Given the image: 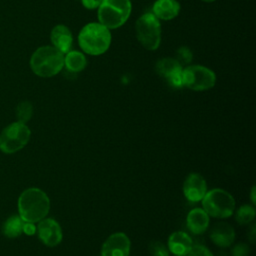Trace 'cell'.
Listing matches in <instances>:
<instances>
[{
	"label": "cell",
	"instance_id": "6da1fadb",
	"mask_svg": "<svg viewBox=\"0 0 256 256\" xmlns=\"http://www.w3.org/2000/svg\"><path fill=\"white\" fill-rule=\"evenodd\" d=\"M17 206L19 216L24 222L36 223L47 216L50 200L43 190L31 187L20 194Z\"/></svg>",
	"mask_w": 256,
	"mask_h": 256
},
{
	"label": "cell",
	"instance_id": "7a4b0ae2",
	"mask_svg": "<svg viewBox=\"0 0 256 256\" xmlns=\"http://www.w3.org/2000/svg\"><path fill=\"white\" fill-rule=\"evenodd\" d=\"M78 44L86 54L98 56L105 53L110 47L111 33L99 22H91L80 30Z\"/></svg>",
	"mask_w": 256,
	"mask_h": 256
},
{
	"label": "cell",
	"instance_id": "3957f363",
	"mask_svg": "<svg viewBox=\"0 0 256 256\" xmlns=\"http://www.w3.org/2000/svg\"><path fill=\"white\" fill-rule=\"evenodd\" d=\"M30 67L37 76L44 78L55 76L64 67V55L53 46H41L32 54Z\"/></svg>",
	"mask_w": 256,
	"mask_h": 256
},
{
	"label": "cell",
	"instance_id": "277c9868",
	"mask_svg": "<svg viewBox=\"0 0 256 256\" xmlns=\"http://www.w3.org/2000/svg\"><path fill=\"white\" fill-rule=\"evenodd\" d=\"M131 9L130 0H102L97 13L99 23L109 30L119 28L128 20Z\"/></svg>",
	"mask_w": 256,
	"mask_h": 256
},
{
	"label": "cell",
	"instance_id": "5b68a950",
	"mask_svg": "<svg viewBox=\"0 0 256 256\" xmlns=\"http://www.w3.org/2000/svg\"><path fill=\"white\" fill-rule=\"evenodd\" d=\"M202 205L208 216L222 219L230 217L233 214L235 200L230 193L217 188L206 192L202 199Z\"/></svg>",
	"mask_w": 256,
	"mask_h": 256
},
{
	"label": "cell",
	"instance_id": "8992f818",
	"mask_svg": "<svg viewBox=\"0 0 256 256\" xmlns=\"http://www.w3.org/2000/svg\"><path fill=\"white\" fill-rule=\"evenodd\" d=\"M136 37L147 50H156L161 42V25L159 19L151 12L141 15L135 24Z\"/></svg>",
	"mask_w": 256,
	"mask_h": 256
},
{
	"label": "cell",
	"instance_id": "52a82bcc",
	"mask_svg": "<svg viewBox=\"0 0 256 256\" xmlns=\"http://www.w3.org/2000/svg\"><path fill=\"white\" fill-rule=\"evenodd\" d=\"M30 128L16 121L7 125L0 134V150L5 154H13L23 149L30 140Z\"/></svg>",
	"mask_w": 256,
	"mask_h": 256
},
{
	"label": "cell",
	"instance_id": "ba28073f",
	"mask_svg": "<svg viewBox=\"0 0 256 256\" xmlns=\"http://www.w3.org/2000/svg\"><path fill=\"white\" fill-rule=\"evenodd\" d=\"M183 86L194 91L211 89L216 83L215 73L202 65H188L182 69Z\"/></svg>",
	"mask_w": 256,
	"mask_h": 256
},
{
	"label": "cell",
	"instance_id": "9c48e42d",
	"mask_svg": "<svg viewBox=\"0 0 256 256\" xmlns=\"http://www.w3.org/2000/svg\"><path fill=\"white\" fill-rule=\"evenodd\" d=\"M36 231L39 239L48 247H55L62 241V229L59 223L52 218L40 220Z\"/></svg>",
	"mask_w": 256,
	"mask_h": 256
},
{
	"label": "cell",
	"instance_id": "30bf717a",
	"mask_svg": "<svg viewBox=\"0 0 256 256\" xmlns=\"http://www.w3.org/2000/svg\"><path fill=\"white\" fill-rule=\"evenodd\" d=\"M131 242L122 232L111 234L102 245L101 256H129Z\"/></svg>",
	"mask_w": 256,
	"mask_h": 256
},
{
	"label": "cell",
	"instance_id": "8fae6325",
	"mask_svg": "<svg viewBox=\"0 0 256 256\" xmlns=\"http://www.w3.org/2000/svg\"><path fill=\"white\" fill-rule=\"evenodd\" d=\"M183 192L190 202H199L207 192L205 179L197 173H191L187 176L183 184Z\"/></svg>",
	"mask_w": 256,
	"mask_h": 256
},
{
	"label": "cell",
	"instance_id": "7c38bea8",
	"mask_svg": "<svg viewBox=\"0 0 256 256\" xmlns=\"http://www.w3.org/2000/svg\"><path fill=\"white\" fill-rule=\"evenodd\" d=\"M50 39L52 42V46L63 54L70 51L73 43L71 31L67 26L63 24H59L53 27L50 34Z\"/></svg>",
	"mask_w": 256,
	"mask_h": 256
},
{
	"label": "cell",
	"instance_id": "4fadbf2b",
	"mask_svg": "<svg viewBox=\"0 0 256 256\" xmlns=\"http://www.w3.org/2000/svg\"><path fill=\"white\" fill-rule=\"evenodd\" d=\"M210 238L217 246L228 247L235 238V232L233 228L225 222L216 223L210 231Z\"/></svg>",
	"mask_w": 256,
	"mask_h": 256
},
{
	"label": "cell",
	"instance_id": "5bb4252c",
	"mask_svg": "<svg viewBox=\"0 0 256 256\" xmlns=\"http://www.w3.org/2000/svg\"><path fill=\"white\" fill-rule=\"evenodd\" d=\"M192 246V239L183 231H176L169 236L168 250L176 256H186Z\"/></svg>",
	"mask_w": 256,
	"mask_h": 256
},
{
	"label": "cell",
	"instance_id": "9a60e30c",
	"mask_svg": "<svg viewBox=\"0 0 256 256\" xmlns=\"http://www.w3.org/2000/svg\"><path fill=\"white\" fill-rule=\"evenodd\" d=\"M180 4L177 0H156L152 7V13L160 20H171L178 16Z\"/></svg>",
	"mask_w": 256,
	"mask_h": 256
},
{
	"label": "cell",
	"instance_id": "2e32d148",
	"mask_svg": "<svg viewBox=\"0 0 256 256\" xmlns=\"http://www.w3.org/2000/svg\"><path fill=\"white\" fill-rule=\"evenodd\" d=\"M209 226V216L201 208L192 209L187 215V227L194 234L204 233Z\"/></svg>",
	"mask_w": 256,
	"mask_h": 256
},
{
	"label": "cell",
	"instance_id": "e0dca14e",
	"mask_svg": "<svg viewBox=\"0 0 256 256\" xmlns=\"http://www.w3.org/2000/svg\"><path fill=\"white\" fill-rule=\"evenodd\" d=\"M182 65L178 62L176 58H162L157 61L155 70L158 75L163 77L164 79H168L174 75H178L182 73Z\"/></svg>",
	"mask_w": 256,
	"mask_h": 256
},
{
	"label": "cell",
	"instance_id": "ac0fdd59",
	"mask_svg": "<svg viewBox=\"0 0 256 256\" xmlns=\"http://www.w3.org/2000/svg\"><path fill=\"white\" fill-rule=\"evenodd\" d=\"M87 65V59L85 55L76 50H72L66 53L64 57V66L70 73L81 72Z\"/></svg>",
	"mask_w": 256,
	"mask_h": 256
},
{
	"label": "cell",
	"instance_id": "d6986e66",
	"mask_svg": "<svg viewBox=\"0 0 256 256\" xmlns=\"http://www.w3.org/2000/svg\"><path fill=\"white\" fill-rule=\"evenodd\" d=\"M24 221L19 215H13L6 219L2 226L3 234L8 238H16L23 233Z\"/></svg>",
	"mask_w": 256,
	"mask_h": 256
},
{
	"label": "cell",
	"instance_id": "ffe728a7",
	"mask_svg": "<svg viewBox=\"0 0 256 256\" xmlns=\"http://www.w3.org/2000/svg\"><path fill=\"white\" fill-rule=\"evenodd\" d=\"M33 115V106L29 101H22L18 104L16 108L17 121L22 123H27Z\"/></svg>",
	"mask_w": 256,
	"mask_h": 256
},
{
	"label": "cell",
	"instance_id": "44dd1931",
	"mask_svg": "<svg viewBox=\"0 0 256 256\" xmlns=\"http://www.w3.org/2000/svg\"><path fill=\"white\" fill-rule=\"evenodd\" d=\"M254 217H255V209L250 205L241 206L237 210L235 215L236 221L242 225L250 223L254 219Z\"/></svg>",
	"mask_w": 256,
	"mask_h": 256
},
{
	"label": "cell",
	"instance_id": "7402d4cb",
	"mask_svg": "<svg viewBox=\"0 0 256 256\" xmlns=\"http://www.w3.org/2000/svg\"><path fill=\"white\" fill-rule=\"evenodd\" d=\"M149 252L151 256H169L168 248L162 242L157 240L150 242Z\"/></svg>",
	"mask_w": 256,
	"mask_h": 256
},
{
	"label": "cell",
	"instance_id": "603a6c76",
	"mask_svg": "<svg viewBox=\"0 0 256 256\" xmlns=\"http://www.w3.org/2000/svg\"><path fill=\"white\" fill-rule=\"evenodd\" d=\"M193 58V54L192 51L190 50V48L186 47V46H182L177 50V60L181 65L184 64H189L192 61Z\"/></svg>",
	"mask_w": 256,
	"mask_h": 256
},
{
	"label": "cell",
	"instance_id": "cb8c5ba5",
	"mask_svg": "<svg viewBox=\"0 0 256 256\" xmlns=\"http://www.w3.org/2000/svg\"><path fill=\"white\" fill-rule=\"evenodd\" d=\"M186 256H213L212 253L202 245H194L191 247L190 251Z\"/></svg>",
	"mask_w": 256,
	"mask_h": 256
},
{
	"label": "cell",
	"instance_id": "d4e9b609",
	"mask_svg": "<svg viewBox=\"0 0 256 256\" xmlns=\"http://www.w3.org/2000/svg\"><path fill=\"white\" fill-rule=\"evenodd\" d=\"M249 254V248L244 243H239L233 249L234 256H247Z\"/></svg>",
	"mask_w": 256,
	"mask_h": 256
},
{
	"label": "cell",
	"instance_id": "484cf974",
	"mask_svg": "<svg viewBox=\"0 0 256 256\" xmlns=\"http://www.w3.org/2000/svg\"><path fill=\"white\" fill-rule=\"evenodd\" d=\"M81 1L83 6L86 9H90V10L98 8L102 2V0H81Z\"/></svg>",
	"mask_w": 256,
	"mask_h": 256
},
{
	"label": "cell",
	"instance_id": "4316f807",
	"mask_svg": "<svg viewBox=\"0 0 256 256\" xmlns=\"http://www.w3.org/2000/svg\"><path fill=\"white\" fill-rule=\"evenodd\" d=\"M36 232V226L35 223L32 222H24L23 224V233L27 235H33Z\"/></svg>",
	"mask_w": 256,
	"mask_h": 256
},
{
	"label": "cell",
	"instance_id": "83f0119b",
	"mask_svg": "<svg viewBox=\"0 0 256 256\" xmlns=\"http://www.w3.org/2000/svg\"><path fill=\"white\" fill-rule=\"evenodd\" d=\"M250 198H251V201H252V204H255L256 202V196H255V187L253 186L252 189H251V193H250Z\"/></svg>",
	"mask_w": 256,
	"mask_h": 256
},
{
	"label": "cell",
	"instance_id": "f1b7e54d",
	"mask_svg": "<svg viewBox=\"0 0 256 256\" xmlns=\"http://www.w3.org/2000/svg\"><path fill=\"white\" fill-rule=\"evenodd\" d=\"M203 2H206V3H211V2H214L215 0H201Z\"/></svg>",
	"mask_w": 256,
	"mask_h": 256
}]
</instances>
